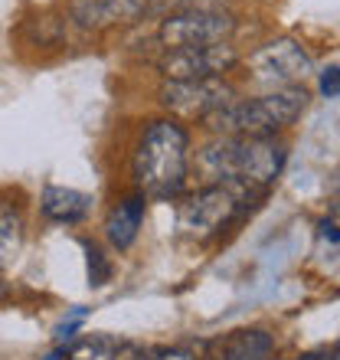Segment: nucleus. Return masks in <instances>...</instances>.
I'll use <instances>...</instances> for the list:
<instances>
[{
    "mask_svg": "<svg viewBox=\"0 0 340 360\" xmlns=\"http://www.w3.org/2000/svg\"><path fill=\"white\" fill-rule=\"evenodd\" d=\"M288 164V148L278 138H209L197 154L207 184L233 187L246 203H259L275 187Z\"/></svg>",
    "mask_w": 340,
    "mask_h": 360,
    "instance_id": "f257e3e1",
    "label": "nucleus"
},
{
    "mask_svg": "<svg viewBox=\"0 0 340 360\" xmlns=\"http://www.w3.org/2000/svg\"><path fill=\"white\" fill-rule=\"evenodd\" d=\"M190 171V131L177 118L161 115L144 124L131 154V180L144 200L174 203L183 197Z\"/></svg>",
    "mask_w": 340,
    "mask_h": 360,
    "instance_id": "f03ea898",
    "label": "nucleus"
},
{
    "mask_svg": "<svg viewBox=\"0 0 340 360\" xmlns=\"http://www.w3.org/2000/svg\"><path fill=\"white\" fill-rule=\"evenodd\" d=\"M308 89H275L252 98H233V102L219 105L216 112L203 118L207 131L213 138H275L278 131L292 128L301 112L308 108Z\"/></svg>",
    "mask_w": 340,
    "mask_h": 360,
    "instance_id": "7ed1b4c3",
    "label": "nucleus"
},
{
    "mask_svg": "<svg viewBox=\"0 0 340 360\" xmlns=\"http://www.w3.org/2000/svg\"><path fill=\"white\" fill-rule=\"evenodd\" d=\"M246 213L249 203L233 187L207 184L183 197V203L177 207V236L190 243H213Z\"/></svg>",
    "mask_w": 340,
    "mask_h": 360,
    "instance_id": "20e7f679",
    "label": "nucleus"
},
{
    "mask_svg": "<svg viewBox=\"0 0 340 360\" xmlns=\"http://www.w3.org/2000/svg\"><path fill=\"white\" fill-rule=\"evenodd\" d=\"M236 13L216 4H197V7L177 10L161 20L157 27V43L167 49H190V46H213V43H229L236 33Z\"/></svg>",
    "mask_w": 340,
    "mask_h": 360,
    "instance_id": "39448f33",
    "label": "nucleus"
},
{
    "mask_svg": "<svg viewBox=\"0 0 340 360\" xmlns=\"http://www.w3.org/2000/svg\"><path fill=\"white\" fill-rule=\"evenodd\" d=\"M249 72H252L255 86L275 92V89L301 86L304 79L314 72V59L298 39L278 37L268 39L265 46H259L249 56Z\"/></svg>",
    "mask_w": 340,
    "mask_h": 360,
    "instance_id": "423d86ee",
    "label": "nucleus"
},
{
    "mask_svg": "<svg viewBox=\"0 0 340 360\" xmlns=\"http://www.w3.org/2000/svg\"><path fill=\"white\" fill-rule=\"evenodd\" d=\"M236 98V89L226 79H164L157 89L161 108L177 122H203L219 105Z\"/></svg>",
    "mask_w": 340,
    "mask_h": 360,
    "instance_id": "0eeeda50",
    "label": "nucleus"
},
{
    "mask_svg": "<svg viewBox=\"0 0 340 360\" xmlns=\"http://www.w3.org/2000/svg\"><path fill=\"white\" fill-rule=\"evenodd\" d=\"M239 66V53L233 43H213V46L167 49L157 59V72L164 79H226V72Z\"/></svg>",
    "mask_w": 340,
    "mask_h": 360,
    "instance_id": "6e6552de",
    "label": "nucleus"
},
{
    "mask_svg": "<svg viewBox=\"0 0 340 360\" xmlns=\"http://www.w3.org/2000/svg\"><path fill=\"white\" fill-rule=\"evenodd\" d=\"M69 13L79 30H112L148 17V0H72Z\"/></svg>",
    "mask_w": 340,
    "mask_h": 360,
    "instance_id": "1a4fd4ad",
    "label": "nucleus"
},
{
    "mask_svg": "<svg viewBox=\"0 0 340 360\" xmlns=\"http://www.w3.org/2000/svg\"><path fill=\"white\" fill-rule=\"evenodd\" d=\"M144 213H148V200H144L138 190L128 193V197H122L108 213H105L102 233L115 252H128V249L138 243L141 226H144Z\"/></svg>",
    "mask_w": 340,
    "mask_h": 360,
    "instance_id": "9d476101",
    "label": "nucleus"
},
{
    "mask_svg": "<svg viewBox=\"0 0 340 360\" xmlns=\"http://www.w3.org/2000/svg\"><path fill=\"white\" fill-rule=\"evenodd\" d=\"M95 207V197L85 193V190H76V187H59V184H49L43 187L39 193V213L56 223V226H79L89 219Z\"/></svg>",
    "mask_w": 340,
    "mask_h": 360,
    "instance_id": "9b49d317",
    "label": "nucleus"
},
{
    "mask_svg": "<svg viewBox=\"0 0 340 360\" xmlns=\"http://www.w3.org/2000/svg\"><path fill=\"white\" fill-rule=\"evenodd\" d=\"M66 360H141L144 347L115 334H85L63 351Z\"/></svg>",
    "mask_w": 340,
    "mask_h": 360,
    "instance_id": "f8f14e48",
    "label": "nucleus"
},
{
    "mask_svg": "<svg viewBox=\"0 0 340 360\" xmlns=\"http://www.w3.org/2000/svg\"><path fill=\"white\" fill-rule=\"evenodd\" d=\"M275 351V338L265 328H242L226 334L216 344L213 360H268Z\"/></svg>",
    "mask_w": 340,
    "mask_h": 360,
    "instance_id": "ddd939ff",
    "label": "nucleus"
},
{
    "mask_svg": "<svg viewBox=\"0 0 340 360\" xmlns=\"http://www.w3.org/2000/svg\"><path fill=\"white\" fill-rule=\"evenodd\" d=\"M27 243V217L17 203L0 200V269L17 262L20 249Z\"/></svg>",
    "mask_w": 340,
    "mask_h": 360,
    "instance_id": "4468645a",
    "label": "nucleus"
},
{
    "mask_svg": "<svg viewBox=\"0 0 340 360\" xmlns=\"http://www.w3.org/2000/svg\"><path fill=\"white\" fill-rule=\"evenodd\" d=\"M82 246H85V262H89V285H92V288L108 285L112 282V272H115L112 259L105 256V249L98 246V243H92V239H85Z\"/></svg>",
    "mask_w": 340,
    "mask_h": 360,
    "instance_id": "2eb2a0df",
    "label": "nucleus"
},
{
    "mask_svg": "<svg viewBox=\"0 0 340 360\" xmlns=\"http://www.w3.org/2000/svg\"><path fill=\"white\" fill-rule=\"evenodd\" d=\"M141 360H200V354L193 347H183V344H174V347H157V351L144 354Z\"/></svg>",
    "mask_w": 340,
    "mask_h": 360,
    "instance_id": "dca6fc26",
    "label": "nucleus"
},
{
    "mask_svg": "<svg viewBox=\"0 0 340 360\" xmlns=\"http://www.w3.org/2000/svg\"><path fill=\"white\" fill-rule=\"evenodd\" d=\"M321 95L324 98H337L340 95V66H331L321 72Z\"/></svg>",
    "mask_w": 340,
    "mask_h": 360,
    "instance_id": "f3484780",
    "label": "nucleus"
},
{
    "mask_svg": "<svg viewBox=\"0 0 340 360\" xmlns=\"http://www.w3.org/2000/svg\"><path fill=\"white\" fill-rule=\"evenodd\" d=\"M321 236L331 239V243H340V226H337V223H331V219H324V223H321Z\"/></svg>",
    "mask_w": 340,
    "mask_h": 360,
    "instance_id": "a211bd4d",
    "label": "nucleus"
},
{
    "mask_svg": "<svg viewBox=\"0 0 340 360\" xmlns=\"http://www.w3.org/2000/svg\"><path fill=\"white\" fill-rule=\"evenodd\" d=\"M324 360H340V341L334 344V347H331V351H327V354H324Z\"/></svg>",
    "mask_w": 340,
    "mask_h": 360,
    "instance_id": "6ab92c4d",
    "label": "nucleus"
},
{
    "mask_svg": "<svg viewBox=\"0 0 340 360\" xmlns=\"http://www.w3.org/2000/svg\"><path fill=\"white\" fill-rule=\"evenodd\" d=\"M294 360H324V354L311 351V354H301V357H294Z\"/></svg>",
    "mask_w": 340,
    "mask_h": 360,
    "instance_id": "aec40b11",
    "label": "nucleus"
},
{
    "mask_svg": "<svg viewBox=\"0 0 340 360\" xmlns=\"http://www.w3.org/2000/svg\"><path fill=\"white\" fill-rule=\"evenodd\" d=\"M4 292H7V285H4V282H0V298H4Z\"/></svg>",
    "mask_w": 340,
    "mask_h": 360,
    "instance_id": "412c9836",
    "label": "nucleus"
}]
</instances>
